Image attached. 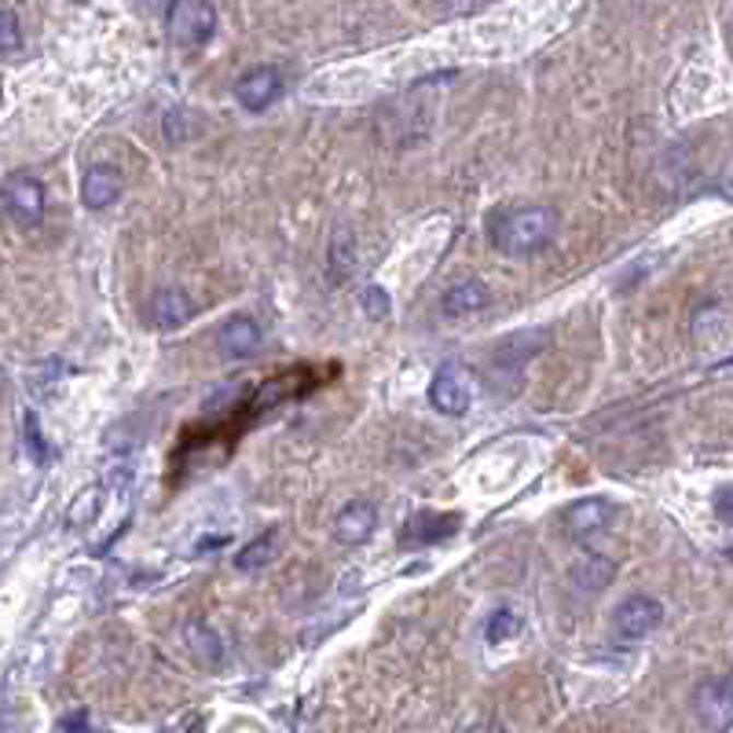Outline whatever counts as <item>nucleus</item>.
Instances as JSON below:
<instances>
[{
  "mask_svg": "<svg viewBox=\"0 0 733 733\" xmlns=\"http://www.w3.org/2000/svg\"><path fill=\"white\" fill-rule=\"evenodd\" d=\"M561 217L554 206H517L507 209L496 228H491V243L507 257H532L543 254L554 238H558Z\"/></svg>",
  "mask_w": 733,
  "mask_h": 733,
  "instance_id": "1",
  "label": "nucleus"
},
{
  "mask_svg": "<svg viewBox=\"0 0 733 733\" xmlns=\"http://www.w3.org/2000/svg\"><path fill=\"white\" fill-rule=\"evenodd\" d=\"M0 198H4V209L12 213L15 224L23 228H37L40 220H45V184L37 181V176L30 173H12L4 181V187H0Z\"/></svg>",
  "mask_w": 733,
  "mask_h": 733,
  "instance_id": "2",
  "label": "nucleus"
},
{
  "mask_svg": "<svg viewBox=\"0 0 733 733\" xmlns=\"http://www.w3.org/2000/svg\"><path fill=\"white\" fill-rule=\"evenodd\" d=\"M217 30V8L202 4V0H181L170 4V34L176 45L184 48H202Z\"/></svg>",
  "mask_w": 733,
  "mask_h": 733,
  "instance_id": "3",
  "label": "nucleus"
},
{
  "mask_svg": "<svg viewBox=\"0 0 733 733\" xmlns=\"http://www.w3.org/2000/svg\"><path fill=\"white\" fill-rule=\"evenodd\" d=\"M469 400H474V379L463 363H444L437 371L433 385H429V404L437 407L440 415L458 418L469 411Z\"/></svg>",
  "mask_w": 733,
  "mask_h": 733,
  "instance_id": "4",
  "label": "nucleus"
},
{
  "mask_svg": "<svg viewBox=\"0 0 733 733\" xmlns=\"http://www.w3.org/2000/svg\"><path fill=\"white\" fill-rule=\"evenodd\" d=\"M694 711L700 719V726L711 733L730 730L733 722V694H730V678L726 675H711L697 686L694 694Z\"/></svg>",
  "mask_w": 733,
  "mask_h": 733,
  "instance_id": "5",
  "label": "nucleus"
},
{
  "mask_svg": "<svg viewBox=\"0 0 733 733\" xmlns=\"http://www.w3.org/2000/svg\"><path fill=\"white\" fill-rule=\"evenodd\" d=\"M660 620H664V605L656 598H649V594H635V598H627L620 609H616V631L624 638L653 635Z\"/></svg>",
  "mask_w": 733,
  "mask_h": 733,
  "instance_id": "6",
  "label": "nucleus"
},
{
  "mask_svg": "<svg viewBox=\"0 0 733 733\" xmlns=\"http://www.w3.org/2000/svg\"><path fill=\"white\" fill-rule=\"evenodd\" d=\"M374 528H379V510L366 499L345 502L341 513L334 517V536H338L345 547H360V543L374 536Z\"/></svg>",
  "mask_w": 733,
  "mask_h": 733,
  "instance_id": "7",
  "label": "nucleus"
},
{
  "mask_svg": "<svg viewBox=\"0 0 733 733\" xmlns=\"http://www.w3.org/2000/svg\"><path fill=\"white\" fill-rule=\"evenodd\" d=\"M613 521H616V507L613 502H605V499H580L565 510V528H569V536H575V539H586V536H594V532H605Z\"/></svg>",
  "mask_w": 733,
  "mask_h": 733,
  "instance_id": "8",
  "label": "nucleus"
},
{
  "mask_svg": "<svg viewBox=\"0 0 733 733\" xmlns=\"http://www.w3.org/2000/svg\"><path fill=\"white\" fill-rule=\"evenodd\" d=\"M282 92V78L279 70L271 67H254L249 73H243V81L235 85V96L246 110H265L279 100Z\"/></svg>",
  "mask_w": 733,
  "mask_h": 733,
  "instance_id": "9",
  "label": "nucleus"
},
{
  "mask_svg": "<svg viewBox=\"0 0 733 733\" xmlns=\"http://www.w3.org/2000/svg\"><path fill=\"white\" fill-rule=\"evenodd\" d=\"M191 316H195V301L187 298L184 290H176V287H162L151 298V305H147V319H151L154 327H162V330L184 327V323Z\"/></svg>",
  "mask_w": 733,
  "mask_h": 733,
  "instance_id": "10",
  "label": "nucleus"
},
{
  "mask_svg": "<svg viewBox=\"0 0 733 733\" xmlns=\"http://www.w3.org/2000/svg\"><path fill=\"white\" fill-rule=\"evenodd\" d=\"M217 349L228 360H249L260 349V327L249 316H232L217 334Z\"/></svg>",
  "mask_w": 733,
  "mask_h": 733,
  "instance_id": "11",
  "label": "nucleus"
},
{
  "mask_svg": "<svg viewBox=\"0 0 733 733\" xmlns=\"http://www.w3.org/2000/svg\"><path fill=\"white\" fill-rule=\"evenodd\" d=\"M121 195V173L110 170V165H92L81 181V202L89 209H107L110 202H118Z\"/></svg>",
  "mask_w": 733,
  "mask_h": 733,
  "instance_id": "12",
  "label": "nucleus"
},
{
  "mask_svg": "<svg viewBox=\"0 0 733 733\" xmlns=\"http://www.w3.org/2000/svg\"><path fill=\"white\" fill-rule=\"evenodd\" d=\"M488 301H491V293H488V287L480 279H463V282H455L452 290L444 293V316H452V319H463V316H474V312H485L488 309Z\"/></svg>",
  "mask_w": 733,
  "mask_h": 733,
  "instance_id": "13",
  "label": "nucleus"
},
{
  "mask_svg": "<svg viewBox=\"0 0 733 733\" xmlns=\"http://www.w3.org/2000/svg\"><path fill=\"white\" fill-rule=\"evenodd\" d=\"M184 645L202 667H217L224 660V642H220L217 627H209V620H198V616L184 624Z\"/></svg>",
  "mask_w": 733,
  "mask_h": 733,
  "instance_id": "14",
  "label": "nucleus"
},
{
  "mask_svg": "<svg viewBox=\"0 0 733 733\" xmlns=\"http://www.w3.org/2000/svg\"><path fill=\"white\" fill-rule=\"evenodd\" d=\"M458 528L455 513H415L404 528V543H415V547H426V543H440L447 539Z\"/></svg>",
  "mask_w": 733,
  "mask_h": 733,
  "instance_id": "15",
  "label": "nucleus"
},
{
  "mask_svg": "<svg viewBox=\"0 0 733 733\" xmlns=\"http://www.w3.org/2000/svg\"><path fill=\"white\" fill-rule=\"evenodd\" d=\"M616 575V561L602 558V554H586V558L572 569V580L580 583V591H602Z\"/></svg>",
  "mask_w": 733,
  "mask_h": 733,
  "instance_id": "16",
  "label": "nucleus"
},
{
  "mask_svg": "<svg viewBox=\"0 0 733 733\" xmlns=\"http://www.w3.org/2000/svg\"><path fill=\"white\" fill-rule=\"evenodd\" d=\"M276 550H279V532H268V536H257L249 547H243L235 554V569L238 572H257V569H265V565L276 558Z\"/></svg>",
  "mask_w": 733,
  "mask_h": 733,
  "instance_id": "17",
  "label": "nucleus"
},
{
  "mask_svg": "<svg viewBox=\"0 0 733 733\" xmlns=\"http://www.w3.org/2000/svg\"><path fill=\"white\" fill-rule=\"evenodd\" d=\"M352 257H356V243L349 238V232H338V235H334V246H330V268H334V279H345V276H349Z\"/></svg>",
  "mask_w": 733,
  "mask_h": 733,
  "instance_id": "18",
  "label": "nucleus"
},
{
  "mask_svg": "<svg viewBox=\"0 0 733 733\" xmlns=\"http://www.w3.org/2000/svg\"><path fill=\"white\" fill-rule=\"evenodd\" d=\"M23 48V26H19V15L12 8H0V56Z\"/></svg>",
  "mask_w": 733,
  "mask_h": 733,
  "instance_id": "19",
  "label": "nucleus"
},
{
  "mask_svg": "<svg viewBox=\"0 0 733 733\" xmlns=\"http://www.w3.org/2000/svg\"><path fill=\"white\" fill-rule=\"evenodd\" d=\"M517 627H521V624H517V616H513L510 609H499V613L488 620V631H485V635H488V642H507V638L517 635Z\"/></svg>",
  "mask_w": 733,
  "mask_h": 733,
  "instance_id": "20",
  "label": "nucleus"
},
{
  "mask_svg": "<svg viewBox=\"0 0 733 733\" xmlns=\"http://www.w3.org/2000/svg\"><path fill=\"white\" fill-rule=\"evenodd\" d=\"M363 309H366V316L371 319H385L389 316V293H385L382 287H366L363 290Z\"/></svg>",
  "mask_w": 733,
  "mask_h": 733,
  "instance_id": "21",
  "label": "nucleus"
},
{
  "mask_svg": "<svg viewBox=\"0 0 733 733\" xmlns=\"http://www.w3.org/2000/svg\"><path fill=\"white\" fill-rule=\"evenodd\" d=\"M184 114L181 110H170L165 114V136H170V143H181L184 140Z\"/></svg>",
  "mask_w": 733,
  "mask_h": 733,
  "instance_id": "22",
  "label": "nucleus"
},
{
  "mask_svg": "<svg viewBox=\"0 0 733 733\" xmlns=\"http://www.w3.org/2000/svg\"><path fill=\"white\" fill-rule=\"evenodd\" d=\"M715 510H719V521H722V525H730V521H733V517H730V488H722V491H719Z\"/></svg>",
  "mask_w": 733,
  "mask_h": 733,
  "instance_id": "23",
  "label": "nucleus"
},
{
  "mask_svg": "<svg viewBox=\"0 0 733 733\" xmlns=\"http://www.w3.org/2000/svg\"><path fill=\"white\" fill-rule=\"evenodd\" d=\"M67 733H89L85 730V715H73V719H67V726H62Z\"/></svg>",
  "mask_w": 733,
  "mask_h": 733,
  "instance_id": "24",
  "label": "nucleus"
},
{
  "mask_svg": "<svg viewBox=\"0 0 733 733\" xmlns=\"http://www.w3.org/2000/svg\"><path fill=\"white\" fill-rule=\"evenodd\" d=\"M202 726H206V719H202V715H191V719H187V726H184L181 733H202Z\"/></svg>",
  "mask_w": 733,
  "mask_h": 733,
  "instance_id": "25",
  "label": "nucleus"
},
{
  "mask_svg": "<svg viewBox=\"0 0 733 733\" xmlns=\"http://www.w3.org/2000/svg\"><path fill=\"white\" fill-rule=\"evenodd\" d=\"M466 733H502L496 722H477V726H469Z\"/></svg>",
  "mask_w": 733,
  "mask_h": 733,
  "instance_id": "26",
  "label": "nucleus"
}]
</instances>
